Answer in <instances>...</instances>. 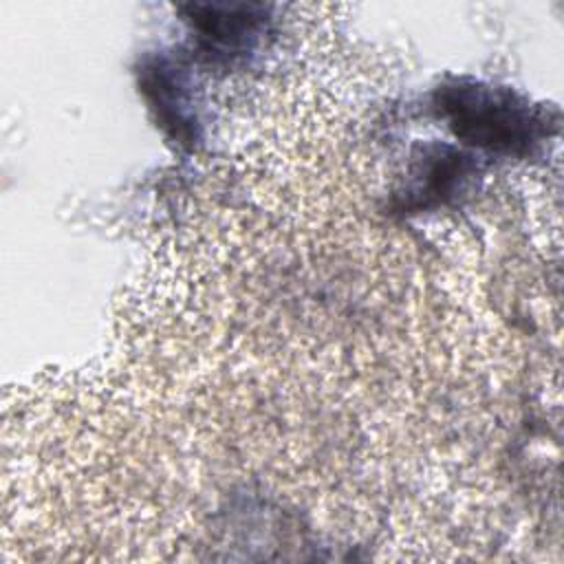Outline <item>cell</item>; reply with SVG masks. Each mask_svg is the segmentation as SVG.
<instances>
[{"mask_svg":"<svg viewBox=\"0 0 564 564\" xmlns=\"http://www.w3.org/2000/svg\"><path fill=\"white\" fill-rule=\"evenodd\" d=\"M443 108L449 112L456 134L496 150L524 145L538 128L524 101L513 93L489 86L452 88L443 99Z\"/></svg>","mask_w":564,"mask_h":564,"instance_id":"cell-1","label":"cell"},{"mask_svg":"<svg viewBox=\"0 0 564 564\" xmlns=\"http://www.w3.org/2000/svg\"><path fill=\"white\" fill-rule=\"evenodd\" d=\"M194 26L212 42L214 48L229 53L249 44V37H253L260 26V15H249L247 7H207L194 9Z\"/></svg>","mask_w":564,"mask_h":564,"instance_id":"cell-2","label":"cell"}]
</instances>
